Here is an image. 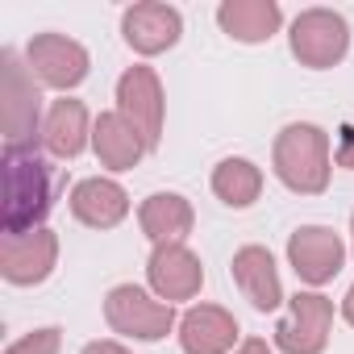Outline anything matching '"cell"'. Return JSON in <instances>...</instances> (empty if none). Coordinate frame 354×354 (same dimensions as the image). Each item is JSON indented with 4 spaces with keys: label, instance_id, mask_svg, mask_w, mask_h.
<instances>
[{
    "label": "cell",
    "instance_id": "cell-7",
    "mask_svg": "<svg viewBox=\"0 0 354 354\" xmlns=\"http://www.w3.org/2000/svg\"><path fill=\"white\" fill-rule=\"evenodd\" d=\"M117 113L142 133L146 150L158 146V133H162V88H158V75L150 67H129L117 84Z\"/></svg>",
    "mask_w": 354,
    "mask_h": 354
},
{
    "label": "cell",
    "instance_id": "cell-15",
    "mask_svg": "<svg viewBox=\"0 0 354 354\" xmlns=\"http://www.w3.org/2000/svg\"><path fill=\"white\" fill-rule=\"evenodd\" d=\"M234 279L242 288V296L254 304V308H275L283 300V288H279V271H275V259L263 250V246H242L234 254Z\"/></svg>",
    "mask_w": 354,
    "mask_h": 354
},
{
    "label": "cell",
    "instance_id": "cell-21",
    "mask_svg": "<svg viewBox=\"0 0 354 354\" xmlns=\"http://www.w3.org/2000/svg\"><path fill=\"white\" fill-rule=\"evenodd\" d=\"M5 354H59V329L26 333V337H21V342H13Z\"/></svg>",
    "mask_w": 354,
    "mask_h": 354
},
{
    "label": "cell",
    "instance_id": "cell-10",
    "mask_svg": "<svg viewBox=\"0 0 354 354\" xmlns=\"http://www.w3.org/2000/svg\"><path fill=\"white\" fill-rule=\"evenodd\" d=\"M288 259H292V267H296V275H300L304 283H325V279H333V275L342 271L346 246H342V238H337L333 230H325V225H304V230L292 234Z\"/></svg>",
    "mask_w": 354,
    "mask_h": 354
},
{
    "label": "cell",
    "instance_id": "cell-22",
    "mask_svg": "<svg viewBox=\"0 0 354 354\" xmlns=\"http://www.w3.org/2000/svg\"><path fill=\"white\" fill-rule=\"evenodd\" d=\"M337 162L354 171V125H346V129H342V142H337Z\"/></svg>",
    "mask_w": 354,
    "mask_h": 354
},
{
    "label": "cell",
    "instance_id": "cell-3",
    "mask_svg": "<svg viewBox=\"0 0 354 354\" xmlns=\"http://www.w3.org/2000/svg\"><path fill=\"white\" fill-rule=\"evenodd\" d=\"M42 96L34 88V71L17 59V50L0 55V121H5V146H34Z\"/></svg>",
    "mask_w": 354,
    "mask_h": 354
},
{
    "label": "cell",
    "instance_id": "cell-16",
    "mask_svg": "<svg viewBox=\"0 0 354 354\" xmlns=\"http://www.w3.org/2000/svg\"><path fill=\"white\" fill-rule=\"evenodd\" d=\"M217 21L238 42H267L279 30L283 13H279L275 0H225L217 9Z\"/></svg>",
    "mask_w": 354,
    "mask_h": 354
},
{
    "label": "cell",
    "instance_id": "cell-26",
    "mask_svg": "<svg viewBox=\"0 0 354 354\" xmlns=\"http://www.w3.org/2000/svg\"><path fill=\"white\" fill-rule=\"evenodd\" d=\"M350 234H354V221H350Z\"/></svg>",
    "mask_w": 354,
    "mask_h": 354
},
{
    "label": "cell",
    "instance_id": "cell-13",
    "mask_svg": "<svg viewBox=\"0 0 354 354\" xmlns=\"http://www.w3.org/2000/svg\"><path fill=\"white\" fill-rule=\"evenodd\" d=\"M238 337V321L217 304H196L180 321V342L188 354H225Z\"/></svg>",
    "mask_w": 354,
    "mask_h": 354
},
{
    "label": "cell",
    "instance_id": "cell-8",
    "mask_svg": "<svg viewBox=\"0 0 354 354\" xmlns=\"http://www.w3.org/2000/svg\"><path fill=\"white\" fill-rule=\"evenodd\" d=\"M59 259V238L50 230H30V234H5L0 242V271L9 283H42Z\"/></svg>",
    "mask_w": 354,
    "mask_h": 354
},
{
    "label": "cell",
    "instance_id": "cell-9",
    "mask_svg": "<svg viewBox=\"0 0 354 354\" xmlns=\"http://www.w3.org/2000/svg\"><path fill=\"white\" fill-rule=\"evenodd\" d=\"M26 63L46 88H63V92L88 75V50L63 34H38L26 46Z\"/></svg>",
    "mask_w": 354,
    "mask_h": 354
},
{
    "label": "cell",
    "instance_id": "cell-23",
    "mask_svg": "<svg viewBox=\"0 0 354 354\" xmlns=\"http://www.w3.org/2000/svg\"><path fill=\"white\" fill-rule=\"evenodd\" d=\"M84 354H129L125 346H117V342H88L84 346Z\"/></svg>",
    "mask_w": 354,
    "mask_h": 354
},
{
    "label": "cell",
    "instance_id": "cell-24",
    "mask_svg": "<svg viewBox=\"0 0 354 354\" xmlns=\"http://www.w3.org/2000/svg\"><path fill=\"white\" fill-rule=\"evenodd\" d=\"M238 354H271V346H267V342H259V337H250V342H242V346H238Z\"/></svg>",
    "mask_w": 354,
    "mask_h": 354
},
{
    "label": "cell",
    "instance_id": "cell-18",
    "mask_svg": "<svg viewBox=\"0 0 354 354\" xmlns=\"http://www.w3.org/2000/svg\"><path fill=\"white\" fill-rule=\"evenodd\" d=\"M42 142L55 158H75L88 142V109L80 100H55L42 125Z\"/></svg>",
    "mask_w": 354,
    "mask_h": 354
},
{
    "label": "cell",
    "instance_id": "cell-25",
    "mask_svg": "<svg viewBox=\"0 0 354 354\" xmlns=\"http://www.w3.org/2000/svg\"><path fill=\"white\" fill-rule=\"evenodd\" d=\"M342 317L354 325V288H350V292H346V300H342Z\"/></svg>",
    "mask_w": 354,
    "mask_h": 354
},
{
    "label": "cell",
    "instance_id": "cell-19",
    "mask_svg": "<svg viewBox=\"0 0 354 354\" xmlns=\"http://www.w3.org/2000/svg\"><path fill=\"white\" fill-rule=\"evenodd\" d=\"M142 230L154 246H171V242H180L188 230H192V205L184 196H175V192H158L142 205Z\"/></svg>",
    "mask_w": 354,
    "mask_h": 354
},
{
    "label": "cell",
    "instance_id": "cell-6",
    "mask_svg": "<svg viewBox=\"0 0 354 354\" xmlns=\"http://www.w3.org/2000/svg\"><path fill=\"white\" fill-rule=\"evenodd\" d=\"M329 321H333V304L317 292H296L288 317L275 329V346L283 354H321L329 342Z\"/></svg>",
    "mask_w": 354,
    "mask_h": 354
},
{
    "label": "cell",
    "instance_id": "cell-17",
    "mask_svg": "<svg viewBox=\"0 0 354 354\" xmlns=\"http://www.w3.org/2000/svg\"><path fill=\"white\" fill-rule=\"evenodd\" d=\"M92 146H96L100 162L113 167V171H129V167H138V158L146 154L142 133H138L121 113H100V121H96V129H92Z\"/></svg>",
    "mask_w": 354,
    "mask_h": 354
},
{
    "label": "cell",
    "instance_id": "cell-2",
    "mask_svg": "<svg viewBox=\"0 0 354 354\" xmlns=\"http://www.w3.org/2000/svg\"><path fill=\"white\" fill-rule=\"evenodd\" d=\"M275 175L304 196L325 192L329 184V138L317 125H288L275 138Z\"/></svg>",
    "mask_w": 354,
    "mask_h": 354
},
{
    "label": "cell",
    "instance_id": "cell-12",
    "mask_svg": "<svg viewBox=\"0 0 354 354\" xmlns=\"http://www.w3.org/2000/svg\"><path fill=\"white\" fill-rule=\"evenodd\" d=\"M180 30H184L180 13L171 5H154V0L125 9V17H121V34L138 55H158V50L175 46L180 42Z\"/></svg>",
    "mask_w": 354,
    "mask_h": 354
},
{
    "label": "cell",
    "instance_id": "cell-5",
    "mask_svg": "<svg viewBox=\"0 0 354 354\" xmlns=\"http://www.w3.org/2000/svg\"><path fill=\"white\" fill-rule=\"evenodd\" d=\"M104 317L117 333H129V337H142V342H158L171 325H175V308L171 304H158L150 300L142 288L133 283H121L109 292L104 300Z\"/></svg>",
    "mask_w": 354,
    "mask_h": 354
},
{
    "label": "cell",
    "instance_id": "cell-20",
    "mask_svg": "<svg viewBox=\"0 0 354 354\" xmlns=\"http://www.w3.org/2000/svg\"><path fill=\"white\" fill-rule=\"evenodd\" d=\"M213 192H217L225 205L246 209V205H254L259 192H263V175H259V167L246 162V158H225V162L213 171Z\"/></svg>",
    "mask_w": 354,
    "mask_h": 354
},
{
    "label": "cell",
    "instance_id": "cell-14",
    "mask_svg": "<svg viewBox=\"0 0 354 354\" xmlns=\"http://www.w3.org/2000/svg\"><path fill=\"white\" fill-rule=\"evenodd\" d=\"M71 213L92 230H113L129 213V196L113 180H80L71 192Z\"/></svg>",
    "mask_w": 354,
    "mask_h": 354
},
{
    "label": "cell",
    "instance_id": "cell-11",
    "mask_svg": "<svg viewBox=\"0 0 354 354\" xmlns=\"http://www.w3.org/2000/svg\"><path fill=\"white\" fill-rule=\"evenodd\" d=\"M150 288L162 296V300H192L205 283V271H201V259L180 246V242H171V246H154L150 254Z\"/></svg>",
    "mask_w": 354,
    "mask_h": 354
},
{
    "label": "cell",
    "instance_id": "cell-1",
    "mask_svg": "<svg viewBox=\"0 0 354 354\" xmlns=\"http://www.w3.org/2000/svg\"><path fill=\"white\" fill-rule=\"evenodd\" d=\"M55 205V167L38 146H5V234H30Z\"/></svg>",
    "mask_w": 354,
    "mask_h": 354
},
{
    "label": "cell",
    "instance_id": "cell-4",
    "mask_svg": "<svg viewBox=\"0 0 354 354\" xmlns=\"http://www.w3.org/2000/svg\"><path fill=\"white\" fill-rule=\"evenodd\" d=\"M350 46V26L329 9H304L292 21V55L304 67H333Z\"/></svg>",
    "mask_w": 354,
    "mask_h": 354
}]
</instances>
